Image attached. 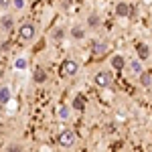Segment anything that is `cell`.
Listing matches in <instances>:
<instances>
[{
    "label": "cell",
    "instance_id": "cell-1",
    "mask_svg": "<svg viewBox=\"0 0 152 152\" xmlns=\"http://www.w3.org/2000/svg\"><path fill=\"white\" fill-rule=\"evenodd\" d=\"M18 37H20V41H24V43L33 41V39L37 37V26H35V23H31V20L23 23V24H20V28H18Z\"/></svg>",
    "mask_w": 152,
    "mask_h": 152
},
{
    "label": "cell",
    "instance_id": "cell-2",
    "mask_svg": "<svg viewBox=\"0 0 152 152\" xmlns=\"http://www.w3.org/2000/svg\"><path fill=\"white\" fill-rule=\"evenodd\" d=\"M112 81H114V77H112V73H110V71H97V73L94 75V83L97 85V87H102V89L110 87Z\"/></svg>",
    "mask_w": 152,
    "mask_h": 152
},
{
    "label": "cell",
    "instance_id": "cell-3",
    "mask_svg": "<svg viewBox=\"0 0 152 152\" xmlns=\"http://www.w3.org/2000/svg\"><path fill=\"white\" fill-rule=\"evenodd\" d=\"M57 142L63 146V148H71V146L77 142V136H75L73 130H63V132L57 136Z\"/></svg>",
    "mask_w": 152,
    "mask_h": 152
},
{
    "label": "cell",
    "instance_id": "cell-4",
    "mask_svg": "<svg viewBox=\"0 0 152 152\" xmlns=\"http://www.w3.org/2000/svg\"><path fill=\"white\" fill-rule=\"evenodd\" d=\"M61 73H63L65 77H75V75L79 73V63L73 61V59H65L63 65H61Z\"/></svg>",
    "mask_w": 152,
    "mask_h": 152
},
{
    "label": "cell",
    "instance_id": "cell-5",
    "mask_svg": "<svg viewBox=\"0 0 152 152\" xmlns=\"http://www.w3.org/2000/svg\"><path fill=\"white\" fill-rule=\"evenodd\" d=\"M12 28H14V18H12V14H4V16L0 18V31H2V33H10Z\"/></svg>",
    "mask_w": 152,
    "mask_h": 152
},
{
    "label": "cell",
    "instance_id": "cell-6",
    "mask_svg": "<svg viewBox=\"0 0 152 152\" xmlns=\"http://www.w3.org/2000/svg\"><path fill=\"white\" fill-rule=\"evenodd\" d=\"M136 55H138V61H146L150 57V47L146 43H138L136 45Z\"/></svg>",
    "mask_w": 152,
    "mask_h": 152
},
{
    "label": "cell",
    "instance_id": "cell-7",
    "mask_svg": "<svg viewBox=\"0 0 152 152\" xmlns=\"http://www.w3.org/2000/svg\"><path fill=\"white\" fill-rule=\"evenodd\" d=\"M130 10H132V4H128V2H118L116 4V14L120 16V18L130 16Z\"/></svg>",
    "mask_w": 152,
    "mask_h": 152
},
{
    "label": "cell",
    "instance_id": "cell-8",
    "mask_svg": "<svg viewBox=\"0 0 152 152\" xmlns=\"http://www.w3.org/2000/svg\"><path fill=\"white\" fill-rule=\"evenodd\" d=\"M69 35H71L73 41H81V39H85V28H83L81 24H73Z\"/></svg>",
    "mask_w": 152,
    "mask_h": 152
},
{
    "label": "cell",
    "instance_id": "cell-9",
    "mask_svg": "<svg viewBox=\"0 0 152 152\" xmlns=\"http://www.w3.org/2000/svg\"><path fill=\"white\" fill-rule=\"evenodd\" d=\"M85 104H87V97H85L83 94H77V95H75V99H73V105H71V107L77 110V112H83V110H85Z\"/></svg>",
    "mask_w": 152,
    "mask_h": 152
},
{
    "label": "cell",
    "instance_id": "cell-10",
    "mask_svg": "<svg viewBox=\"0 0 152 152\" xmlns=\"http://www.w3.org/2000/svg\"><path fill=\"white\" fill-rule=\"evenodd\" d=\"M126 67V59H124V55H114L112 57V69L114 71H122Z\"/></svg>",
    "mask_w": 152,
    "mask_h": 152
},
{
    "label": "cell",
    "instance_id": "cell-11",
    "mask_svg": "<svg viewBox=\"0 0 152 152\" xmlns=\"http://www.w3.org/2000/svg\"><path fill=\"white\" fill-rule=\"evenodd\" d=\"M10 97H12V94H10V87L2 85V87H0V105H6L8 102H10Z\"/></svg>",
    "mask_w": 152,
    "mask_h": 152
},
{
    "label": "cell",
    "instance_id": "cell-12",
    "mask_svg": "<svg viewBox=\"0 0 152 152\" xmlns=\"http://www.w3.org/2000/svg\"><path fill=\"white\" fill-rule=\"evenodd\" d=\"M69 114H71V107H69V105L61 104L57 107V118H59V120H63V122H65V120H69Z\"/></svg>",
    "mask_w": 152,
    "mask_h": 152
},
{
    "label": "cell",
    "instance_id": "cell-13",
    "mask_svg": "<svg viewBox=\"0 0 152 152\" xmlns=\"http://www.w3.org/2000/svg\"><path fill=\"white\" fill-rule=\"evenodd\" d=\"M99 24H102V18H99V14H97V12H91V14L87 16V26H89V28H97Z\"/></svg>",
    "mask_w": 152,
    "mask_h": 152
},
{
    "label": "cell",
    "instance_id": "cell-14",
    "mask_svg": "<svg viewBox=\"0 0 152 152\" xmlns=\"http://www.w3.org/2000/svg\"><path fill=\"white\" fill-rule=\"evenodd\" d=\"M33 81H35V83H45V81H47V71L35 69V71H33Z\"/></svg>",
    "mask_w": 152,
    "mask_h": 152
},
{
    "label": "cell",
    "instance_id": "cell-15",
    "mask_svg": "<svg viewBox=\"0 0 152 152\" xmlns=\"http://www.w3.org/2000/svg\"><path fill=\"white\" fill-rule=\"evenodd\" d=\"M140 85L142 87H152V75L150 73H146V71L140 73Z\"/></svg>",
    "mask_w": 152,
    "mask_h": 152
},
{
    "label": "cell",
    "instance_id": "cell-16",
    "mask_svg": "<svg viewBox=\"0 0 152 152\" xmlns=\"http://www.w3.org/2000/svg\"><path fill=\"white\" fill-rule=\"evenodd\" d=\"M130 69H132V73H134V75H140L142 71V61H138V59H132V61H130Z\"/></svg>",
    "mask_w": 152,
    "mask_h": 152
},
{
    "label": "cell",
    "instance_id": "cell-17",
    "mask_svg": "<svg viewBox=\"0 0 152 152\" xmlns=\"http://www.w3.org/2000/svg\"><path fill=\"white\" fill-rule=\"evenodd\" d=\"M26 67H28L26 57H16V61H14V69H16V71H24Z\"/></svg>",
    "mask_w": 152,
    "mask_h": 152
},
{
    "label": "cell",
    "instance_id": "cell-18",
    "mask_svg": "<svg viewBox=\"0 0 152 152\" xmlns=\"http://www.w3.org/2000/svg\"><path fill=\"white\" fill-rule=\"evenodd\" d=\"M51 39H53L55 43H61V41L65 39V28H61V26L55 28V31H53V35H51Z\"/></svg>",
    "mask_w": 152,
    "mask_h": 152
},
{
    "label": "cell",
    "instance_id": "cell-19",
    "mask_svg": "<svg viewBox=\"0 0 152 152\" xmlns=\"http://www.w3.org/2000/svg\"><path fill=\"white\" fill-rule=\"evenodd\" d=\"M105 51H107V45H105V43H99V45L95 43V45H94V53H95V55H104Z\"/></svg>",
    "mask_w": 152,
    "mask_h": 152
},
{
    "label": "cell",
    "instance_id": "cell-20",
    "mask_svg": "<svg viewBox=\"0 0 152 152\" xmlns=\"http://www.w3.org/2000/svg\"><path fill=\"white\" fill-rule=\"evenodd\" d=\"M6 152H24V148L20 144H8L6 146Z\"/></svg>",
    "mask_w": 152,
    "mask_h": 152
},
{
    "label": "cell",
    "instance_id": "cell-21",
    "mask_svg": "<svg viewBox=\"0 0 152 152\" xmlns=\"http://www.w3.org/2000/svg\"><path fill=\"white\" fill-rule=\"evenodd\" d=\"M12 4H14L16 10H23L24 8V0H12Z\"/></svg>",
    "mask_w": 152,
    "mask_h": 152
},
{
    "label": "cell",
    "instance_id": "cell-22",
    "mask_svg": "<svg viewBox=\"0 0 152 152\" xmlns=\"http://www.w3.org/2000/svg\"><path fill=\"white\" fill-rule=\"evenodd\" d=\"M61 4H63V8H69V6H71V0H61Z\"/></svg>",
    "mask_w": 152,
    "mask_h": 152
},
{
    "label": "cell",
    "instance_id": "cell-23",
    "mask_svg": "<svg viewBox=\"0 0 152 152\" xmlns=\"http://www.w3.org/2000/svg\"><path fill=\"white\" fill-rule=\"evenodd\" d=\"M8 6V0H0V8H6Z\"/></svg>",
    "mask_w": 152,
    "mask_h": 152
}]
</instances>
